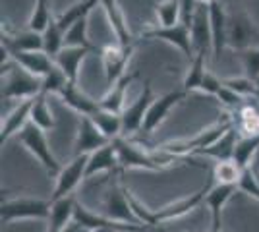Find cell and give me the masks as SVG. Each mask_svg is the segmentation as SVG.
Here are the masks:
<instances>
[{
    "label": "cell",
    "mask_w": 259,
    "mask_h": 232,
    "mask_svg": "<svg viewBox=\"0 0 259 232\" xmlns=\"http://www.w3.org/2000/svg\"><path fill=\"white\" fill-rule=\"evenodd\" d=\"M238 192V186H230V184H215L213 188H207L205 203L209 211H211V228L213 232H221V215L223 209L227 207V203L232 199V196Z\"/></svg>",
    "instance_id": "17"
},
{
    "label": "cell",
    "mask_w": 259,
    "mask_h": 232,
    "mask_svg": "<svg viewBox=\"0 0 259 232\" xmlns=\"http://www.w3.org/2000/svg\"><path fill=\"white\" fill-rule=\"evenodd\" d=\"M255 83H257V99H259V77L255 79Z\"/></svg>",
    "instance_id": "46"
},
{
    "label": "cell",
    "mask_w": 259,
    "mask_h": 232,
    "mask_svg": "<svg viewBox=\"0 0 259 232\" xmlns=\"http://www.w3.org/2000/svg\"><path fill=\"white\" fill-rule=\"evenodd\" d=\"M199 2H201V4H207V6H209V4H213L215 0H199Z\"/></svg>",
    "instance_id": "45"
},
{
    "label": "cell",
    "mask_w": 259,
    "mask_h": 232,
    "mask_svg": "<svg viewBox=\"0 0 259 232\" xmlns=\"http://www.w3.org/2000/svg\"><path fill=\"white\" fill-rule=\"evenodd\" d=\"M236 126L234 116L225 114L223 118L213 122L211 126H207L205 130L197 132L195 135L188 137V140H176V142H166V144L157 145V149H161L164 153L172 155L174 159H184L188 155H197L201 149H205L209 145H213L217 140H221L227 132H230Z\"/></svg>",
    "instance_id": "1"
},
{
    "label": "cell",
    "mask_w": 259,
    "mask_h": 232,
    "mask_svg": "<svg viewBox=\"0 0 259 232\" xmlns=\"http://www.w3.org/2000/svg\"><path fill=\"white\" fill-rule=\"evenodd\" d=\"M209 232H213V230H209Z\"/></svg>",
    "instance_id": "47"
},
{
    "label": "cell",
    "mask_w": 259,
    "mask_h": 232,
    "mask_svg": "<svg viewBox=\"0 0 259 232\" xmlns=\"http://www.w3.org/2000/svg\"><path fill=\"white\" fill-rule=\"evenodd\" d=\"M238 130L242 135H259V99H244L238 109Z\"/></svg>",
    "instance_id": "27"
},
{
    "label": "cell",
    "mask_w": 259,
    "mask_h": 232,
    "mask_svg": "<svg viewBox=\"0 0 259 232\" xmlns=\"http://www.w3.org/2000/svg\"><path fill=\"white\" fill-rule=\"evenodd\" d=\"M157 25L168 27V25H176L182 22V2L180 0H162L157 6Z\"/></svg>",
    "instance_id": "37"
},
{
    "label": "cell",
    "mask_w": 259,
    "mask_h": 232,
    "mask_svg": "<svg viewBox=\"0 0 259 232\" xmlns=\"http://www.w3.org/2000/svg\"><path fill=\"white\" fill-rule=\"evenodd\" d=\"M16 140L41 163V166L47 170L49 176H53V178L58 176V172L62 170V165H60L58 159L54 157L53 149H51V145L47 142V135H45L43 128H39L37 124L29 122L22 132L16 135Z\"/></svg>",
    "instance_id": "4"
},
{
    "label": "cell",
    "mask_w": 259,
    "mask_h": 232,
    "mask_svg": "<svg viewBox=\"0 0 259 232\" xmlns=\"http://www.w3.org/2000/svg\"><path fill=\"white\" fill-rule=\"evenodd\" d=\"M205 194H207V188H203V190H199V192H195V194H190V196H186V198L178 199V201H172V203L164 205L161 209H153L151 219H149V226L153 228V226L170 222V221H174V219H180L184 215L192 213L195 207H199V205L203 203Z\"/></svg>",
    "instance_id": "11"
},
{
    "label": "cell",
    "mask_w": 259,
    "mask_h": 232,
    "mask_svg": "<svg viewBox=\"0 0 259 232\" xmlns=\"http://www.w3.org/2000/svg\"><path fill=\"white\" fill-rule=\"evenodd\" d=\"M58 97H60V101L64 103L66 107H70L72 111H76L81 116H93L101 109L99 107V101L87 97L85 93L77 87V83H72V81L60 91Z\"/></svg>",
    "instance_id": "23"
},
{
    "label": "cell",
    "mask_w": 259,
    "mask_h": 232,
    "mask_svg": "<svg viewBox=\"0 0 259 232\" xmlns=\"http://www.w3.org/2000/svg\"><path fill=\"white\" fill-rule=\"evenodd\" d=\"M87 20L89 18H81L76 23H72L68 29H66V44L70 47H89V49H95L93 43L89 41L87 37ZM97 51V49H95Z\"/></svg>",
    "instance_id": "39"
},
{
    "label": "cell",
    "mask_w": 259,
    "mask_h": 232,
    "mask_svg": "<svg viewBox=\"0 0 259 232\" xmlns=\"http://www.w3.org/2000/svg\"><path fill=\"white\" fill-rule=\"evenodd\" d=\"M153 101H155V97H153L151 83L145 81V85H143L141 93L138 95V99L122 111V135H124V137H126V135H132V133H136V132H141L145 114L149 111Z\"/></svg>",
    "instance_id": "10"
},
{
    "label": "cell",
    "mask_w": 259,
    "mask_h": 232,
    "mask_svg": "<svg viewBox=\"0 0 259 232\" xmlns=\"http://www.w3.org/2000/svg\"><path fill=\"white\" fill-rule=\"evenodd\" d=\"M118 155V163L122 170L130 168H143V170H155L159 172L164 166H168L172 161H176L172 155L164 153L161 149H143L140 145L132 144L124 135L112 140Z\"/></svg>",
    "instance_id": "2"
},
{
    "label": "cell",
    "mask_w": 259,
    "mask_h": 232,
    "mask_svg": "<svg viewBox=\"0 0 259 232\" xmlns=\"http://www.w3.org/2000/svg\"><path fill=\"white\" fill-rule=\"evenodd\" d=\"M136 44H108L101 51V60H103V70H105V79L107 85H114L120 77L128 74V64L132 60V55L136 51Z\"/></svg>",
    "instance_id": "6"
},
{
    "label": "cell",
    "mask_w": 259,
    "mask_h": 232,
    "mask_svg": "<svg viewBox=\"0 0 259 232\" xmlns=\"http://www.w3.org/2000/svg\"><path fill=\"white\" fill-rule=\"evenodd\" d=\"M236 132L234 128L227 132L221 140H217L213 145H209L205 149H201L197 155L201 157H211L215 161H225V159H232V153H234V145H236Z\"/></svg>",
    "instance_id": "33"
},
{
    "label": "cell",
    "mask_w": 259,
    "mask_h": 232,
    "mask_svg": "<svg viewBox=\"0 0 259 232\" xmlns=\"http://www.w3.org/2000/svg\"><path fill=\"white\" fill-rule=\"evenodd\" d=\"M138 77V74H126L124 77H120L114 85H110L107 89V93L99 99V107L105 109V111H112V112H120L126 109V93H128L130 83Z\"/></svg>",
    "instance_id": "25"
},
{
    "label": "cell",
    "mask_w": 259,
    "mask_h": 232,
    "mask_svg": "<svg viewBox=\"0 0 259 232\" xmlns=\"http://www.w3.org/2000/svg\"><path fill=\"white\" fill-rule=\"evenodd\" d=\"M91 51H95V49H89V47H70V44H66L64 49L54 56V64L64 72L66 77H68L72 83H77L81 64H83V60H85L87 55H89Z\"/></svg>",
    "instance_id": "19"
},
{
    "label": "cell",
    "mask_w": 259,
    "mask_h": 232,
    "mask_svg": "<svg viewBox=\"0 0 259 232\" xmlns=\"http://www.w3.org/2000/svg\"><path fill=\"white\" fill-rule=\"evenodd\" d=\"M223 79L221 77H217L211 70H207L205 76H203V81H201V87H199V91L201 93H205V95H211V97H215L217 93L223 89Z\"/></svg>",
    "instance_id": "43"
},
{
    "label": "cell",
    "mask_w": 259,
    "mask_h": 232,
    "mask_svg": "<svg viewBox=\"0 0 259 232\" xmlns=\"http://www.w3.org/2000/svg\"><path fill=\"white\" fill-rule=\"evenodd\" d=\"M43 77L20 68L14 60L2 66V101H27L41 93Z\"/></svg>",
    "instance_id": "3"
},
{
    "label": "cell",
    "mask_w": 259,
    "mask_h": 232,
    "mask_svg": "<svg viewBox=\"0 0 259 232\" xmlns=\"http://www.w3.org/2000/svg\"><path fill=\"white\" fill-rule=\"evenodd\" d=\"M108 144H110V140L99 130V126L93 122L91 116H81L79 118L76 140H74V157L93 153V151H97V149Z\"/></svg>",
    "instance_id": "12"
},
{
    "label": "cell",
    "mask_w": 259,
    "mask_h": 232,
    "mask_svg": "<svg viewBox=\"0 0 259 232\" xmlns=\"http://www.w3.org/2000/svg\"><path fill=\"white\" fill-rule=\"evenodd\" d=\"M8 53H18V51H43V33L33 31V29H25L16 35L2 33V43Z\"/></svg>",
    "instance_id": "26"
},
{
    "label": "cell",
    "mask_w": 259,
    "mask_h": 232,
    "mask_svg": "<svg viewBox=\"0 0 259 232\" xmlns=\"http://www.w3.org/2000/svg\"><path fill=\"white\" fill-rule=\"evenodd\" d=\"M259 153V135H240L236 145H234V153L232 159L244 170L253 165V159Z\"/></svg>",
    "instance_id": "28"
},
{
    "label": "cell",
    "mask_w": 259,
    "mask_h": 232,
    "mask_svg": "<svg viewBox=\"0 0 259 232\" xmlns=\"http://www.w3.org/2000/svg\"><path fill=\"white\" fill-rule=\"evenodd\" d=\"M259 37V31L251 23L246 14L228 16V31H227V44L232 51H244L249 47H257L253 41Z\"/></svg>",
    "instance_id": "14"
},
{
    "label": "cell",
    "mask_w": 259,
    "mask_h": 232,
    "mask_svg": "<svg viewBox=\"0 0 259 232\" xmlns=\"http://www.w3.org/2000/svg\"><path fill=\"white\" fill-rule=\"evenodd\" d=\"M225 85L228 89H232L236 95H240L242 99H251V97H257V83L255 79H251L249 76H240V77H227L223 79Z\"/></svg>",
    "instance_id": "38"
},
{
    "label": "cell",
    "mask_w": 259,
    "mask_h": 232,
    "mask_svg": "<svg viewBox=\"0 0 259 232\" xmlns=\"http://www.w3.org/2000/svg\"><path fill=\"white\" fill-rule=\"evenodd\" d=\"M31 103H33V99L20 101V103L6 114V118L2 116V126H0V145H2V147H4V144H6L10 137H16V135L31 122Z\"/></svg>",
    "instance_id": "16"
},
{
    "label": "cell",
    "mask_w": 259,
    "mask_h": 232,
    "mask_svg": "<svg viewBox=\"0 0 259 232\" xmlns=\"http://www.w3.org/2000/svg\"><path fill=\"white\" fill-rule=\"evenodd\" d=\"M70 83V79L66 77V74L60 70V68L54 64V68L43 77V87H41V93L45 95H60V91Z\"/></svg>",
    "instance_id": "40"
},
{
    "label": "cell",
    "mask_w": 259,
    "mask_h": 232,
    "mask_svg": "<svg viewBox=\"0 0 259 232\" xmlns=\"http://www.w3.org/2000/svg\"><path fill=\"white\" fill-rule=\"evenodd\" d=\"M49 95L45 93H39L37 97H33L31 103V122L37 124L39 128H43L45 132H51L54 126H56V120H54V114L49 107V101H47Z\"/></svg>",
    "instance_id": "29"
},
{
    "label": "cell",
    "mask_w": 259,
    "mask_h": 232,
    "mask_svg": "<svg viewBox=\"0 0 259 232\" xmlns=\"http://www.w3.org/2000/svg\"><path fill=\"white\" fill-rule=\"evenodd\" d=\"M66 47V31L60 27V23L53 20L51 25L43 31V51L49 56H56Z\"/></svg>",
    "instance_id": "35"
},
{
    "label": "cell",
    "mask_w": 259,
    "mask_h": 232,
    "mask_svg": "<svg viewBox=\"0 0 259 232\" xmlns=\"http://www.w3.org/2000/svg\"><path fill=\"white\" fill-rule=\"evenodd\" d=\"M209 22H211V35H213V58H221L223 51L227 49V31H228V14L221 0L209 4Z\"/></svg>",
    "instance_id": "18"
},
{
    "label": "cell",
    "mask_w": 259,
    "mask_h": 232,
    "mask_svg": "<svg viewBox=\"0 0 259 232\" xmlns=\"http://www.w3.org/2000/svg\"><path fill=\"white\" fill-rule=\"evenodd\" d=\"M51 213V199L39 198H14L4 199L0 205L2 224L22 219H47Z\"/></svg>",
    "instance_id": "5"
},
{
    "label": "cell",
    "mask_w": 259,
    "mask_h": 232,
    "mask_svg": "<svg viewBox=\"0 0 259 232\" xmlns=\"http://www.w3.org/2000/svg\"><path fill=\"white\" fill-rule=\"evenodd\" d=\"M140 39H161L164 43L172 44L174 49H178L184 56H188V60L194 58L192 33H190V27L184 25L182 22L176 23V25H168V27L157 25V27H153V29L143 31Z\"/></svg>",
    "instance_id": "8"
},
{
    "label": "cell",
    "mask_w": 259,
    "mask_h": 232,
    "mask_svg": "<svg viewBox=\"0 0 259 232\" xmlns=\"http://www.w3.org/2000/svg\"><path fill=\"white\" fill-rule=\"evenodd\" d=\"M10 56L18 66L37 77H45L54 68V58L45 51H18Z\"/></svg>",
    "instance_id": "20"
},
{
    "label": "cell",
    "mask_w": 259,
    "mask_h": 232,
    "mask_svg": "<svg viewBox=\"0 0 259 232\" xmlns=\"http://www.w3.org/2000/svg\"><path fill=\"white\" fill-rule=\"evenodd\" d=\"M76 199L74 196L51 201V213L47 217V232H64L66 226L74 221Z\"/></svg>",
    "instance_id": "21"
},
{
    "label": "cell",
    "mask_w": 259,
    "mask_h": 232,
    "mask_svg": "<svg viewBox=\"0 0 259 232\" xmlns=\"http://www.w3.org/2000/svg\"><path fill=\"white\" fill-rule=\"evenodd\" d=\"M240 60H242V66L246 76H249L251 79H257L259 77V47H249L244 51H238Z\"/></svg>",
    "instance_id": "41"
},
{
    "label": "cell",
    "mask_w": 259,
    "mask_h": 232,
    "mask_svg": "<svg viewBox=\"0 0 259 232\" xmlns=\"http://www.w3.org/2000/svg\"><path fill=\"white\" fill-rule=\"evenodd\" d=\"M242 174H244V168L238 165L234 159L217 161L215 166H213V180H215V184H230V186H238Z\"/></svg>",
    "instance_id": "31"
},
{
    "label": "cell",
    "mask_w": 259,
    "mask_h": 232,
    "mask_svg": "<svg viewBox=\"0 0 259 232\" xmlns=\"http://www.w3.org/2000/svg\"><path fill=\"white\" fill-rule=\"evenodd\" d=\"M205 72H207V56L205 55H195L194 58L190 60L188 72H186V76H184V81H182L184 91H186V93L199 91Z\"/></svg>",
    "instance_id": "32"
},
{
    "label": "cell",
    "mask_w": 259,
    "mask_h": 232,
    "mask_svg": "<svg viewBox=\"0 0 259 232\" xmlns=\"http://www.w3.org/2000/svg\"><path fill=\"white\" fill-rule=\"evenodd\" d=\"M238 190L248 194L249 198H253L255 201H259V180L255 176V170L251 166L244 170V174L240 178V184H238Z\"/></svg>",
    "instance_id": "42"
},
{
    "label": "cell",
    "mask_w": 259,
    "mask_h": 232,
    "mask_svg": "<svg viewBox=\"0 0 259 232\" xmlns=\"http://www.w3.org/2000/svg\"><path fill=\"white\" fill-rule=\"evenodd\" d=\"M97 4H101V0H76L70 8H66V12L62 16L56 18V22L60 23V27L66 31V29H68L72 23H76L77 20L89 18L91 10H93Z\"/></svg>",
    "instance_id": "34"
},
{
    "label": "cell",
    "mask_w": 259,
    "mask_h": 232,
    "mask_svg": "<svg viewBox=\"0 0 259 232\" xmlns=\"http://www.w3.org/2000/svg\"><path fill=\"white\" fill-rule=\"evenodd\" d=\"M190 33H192V44H194V56L213 55V35H211V22H209V6L201 4L197 6L194 16V22L190 25Z\"/></svg>",
    "instance_id": "15"
},
{
    "label": "cell",
    "mask_w": 259,
    "mask_h": 232,
    "mask_svg": "<svg viewBox=\"0 0 259 232\" xmlns=\"http://www.w3.org/2000/svg\"><path fill=\"white\" fill-rule=\"evenodd\" d=\"M120 168L118 155H116V147L110 142L108 145L101 147L97 151L89 153V161H87V170H85V180L95 174H103V172H114Z\"/></svg>",
    "instance_id": "22"
},
{
    "label": "cell",
    "mask_w": 259,
    "mask_h": 232,
    "mask_svg": "<svg viewBox=\"0 0 259 232\" xmlns=\"http://www.w3.org/2000/svg\"><path fill=\"white\" fill-rule=\"evenodd\" d=\"M186 91L184 89H178V91H170L162 97H155V101L151 103L149 111L145 114V120H143V126H141V133H153L162 122L166 120L168 112L172 111L178 103H182L186 99Z\"/></svg>",
    "instance_id": "13"
},
{
    "label": "cell",
    "mask_w": 259,
    "mask_h": 232,
    "mask_svg": "<svg viewBox=\"0 0 259 232\" xmlns=\"http://www.w3.org/2000/svg\"><path fill=\"white\" fill-rule=\"evenodd\" d=\"M91 118H93V122L99 126V130L105 133L110 142L122 135V114L120 112L99 109Z\"/></svg>",
    "instance_id": "30"
},
{
    "label": "cell",
    "mask_w": 259,
    "mask_h": 232,
    "mask_svg": "<svg viewBox=\"0 0 259 232\" xmlns=\"http://www.w3.org/2000/svg\"><path fill=\"white\" fill-rule=\"evenodd\" d=\"M99 6H103V10H105V14H107L108 25H110L112 33L116 35V43L126 44V47H128V44L138 43V41L132 37V33H130L126 18H124L122 10L118 8V2H116V0H101Z\"/></svg>",
    "instance_id": "24"
},
{
    "label": "cell",
    "mask_w": 259,
    "mask_h": 232,
    "mask_svg": "<svg viewBox=\"0 0 259 232\" xmlns=\"http://www.w3.org/2000/svg\"><path fill=\"white\" fill-rule=\"evenodd\" d=\"M105 217L112 219V221L120 222H132V224H143V222L136 217V213L132 209L128 201V190L124 188L122 184L120 186H110L108 192L105 194L103 199V211H101Z\"/></svg>",
    "instance_id": "9"
},
{
    "label": "cell",
    "mask_w": 259,
    "mask_h": 232,
    "mask_svg": "<svg viewBox=\"0 0 259 232\" xmlns=\"http://www.w3.org/2000/svg\"><path fill=\"white\" fill-rule=\"evenodd\" d=\"M53 12H51V0H35V6L31 10V16L27 20V27L33 31L43 33L45 29L53 22Z\"/></svg>",
    "instance_id": "36"
},
{
    "label": "cell",
    "mask_w": 259,
    "mask_h": 232,
    "mask_svg": "<svg viewBox=\"0 0 259 232\" xmlns=\"http://www.w3.org/2000/svg\"><path fill=\"white\" fill-rule=\"evenodd\" d=\"M95 232H122V230H118V228H99Z\"/></svg>",
    "instance_id": "44"
},
{
    "label": "cell",
    "mask_w": 259,
    "mask_h": 232,
    "mask_svg": "<svg viewBox=\"0 0 259 232\" xmlns=\"http://www.w3.org/2000/svg\"><path fill=\"white\" fill-rule=\"evenodd\" d=\"M87 161H89V155H77V157L72 159V163L62 166V170L56 176V184H54L51 201L72 196V192L85 180Z\"/></svg>",
    "instance_id": "7"
}]
</instances>
